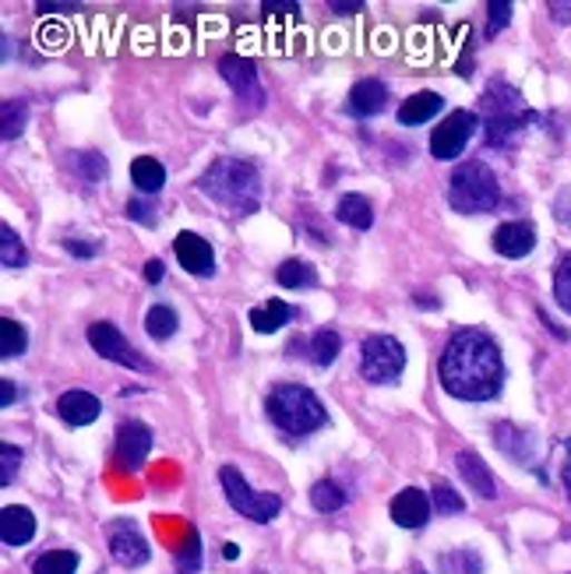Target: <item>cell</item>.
Wrapping results in <instances>:
<instances>
[{
    "label": "cell",
    "instance_id": "obj_1",
    "mask_svg": "<svg viewBox=\"0 0 571 574\" xmlns=\"http://www.w3.org/2000/svg\"><path fill=\"white\" fill-rule=\"evenodd\" d=\"M441 388L462 402H486L498 398L504 388V364L501 349L486 331L462 328L449 338L437 364Z\"/></svg>",
    "mask_w": 571,
    "mask_h": 574
},
{
    "label": "cell",
    "instance_id": "obj_2",
    "mask_svg": "<svg viewBox=\"0 0 571 574\" xmlns=\"http://www.w3.org/2000/svg\"><path fill=\"white\" fill-rule=\"evenodd\" d=\"M198 187L208 201L226 208L229 216H254L262 208V177L244 159H229V156L216 159L201 174Z\"/></svg>",
    "mask_w": 571,
    "mask_h": 574
},
{
    "label": "cell",
    "instance_id": "obj_3",
    "mask_svg": "<svg viewBox=\"0 0 571 574\" xmlns=\"http://www.w3.org/2000/svg\"><path fill=\"white\" fill-rule=\"evenodd\" d=\"M265 413L289 437H307L328 423L322 398L304 385H275L265 398Z\"/></svg>",
    "mask_w": 571,
    "mask_h": 574
},
{
    "label": "cell",
    "instance_id": "obj_4",
    "mask_svg": "<svg viewBox=\"0 0 571 574\" xmlns=\"http://www.w3.org/2000/svg\"><path fill=\"white\" fill-rule=\"evenodd\" d=\"M498 201H501V184L491 166L480 159L455 166V174L449 180V205L455 211H462V216H483V211H494Z\"/></svg>",
    "mask_w": 571,
    "mask_h": 574
},
{
    "label": "cell",
    "instance_id": "obj_5",
    "mask_svg": "<svg viewBox=\"0 0 571 574\" xmlns=\"http://www.w3.org/2000/svg\"><path fill=\"white\" fill-rule=\"evenodd\" d=\"M219 483H223V494H226L229 507H233L237 515H244V518H250V522H258V525H265V522H272L275 515H279V507H283L279 494H262V491H254V486H250L237 469H233V465H223Z\"/></svg>",
    "mask_w": 571,
    "mask_h": 574
},
{
    "label": "cell",
    "instance_id": "obj_6",
    "mask_svg": "<svg viewBox=\"0 0 571 574\" xmlns=\"http://www.w3.org/2000/svg\"><path fill=\"white\" fill-rule=\"evenodd\" d=\"M406 370V349L395 335H371L360 349V374L371 385H395Z\"/></svg>",
    "mask_w": 571,
    "mask_h": 574
},
{
    "label": "cell",
    "instance_id": "obj_7",
    "mask_svg": "<svg viewBox=\"0 0 571 574\" xmlns=\"http://www.w3.org/2000/svg\"><path fill=\"white\" fill-rule=\"evenodd\" d=\"M89 346L102 356V359H114V364H120V367H127V370H138V374H148L152 370V364H148V359L127 343L124 338V331L117 328V325H110V321H96V325H89Z\"/></svg>",
    "mask_w": 571,
    "mask_h": 574
},
{
    "label": "cell",
    "instance_id": "obj_8",
    "mask_svg": "<svg viewBox=\"0 0 571 574\" xmlns=\"http://www.w3.org/2000/svg\"><path fill=\"white\" fill-rule=\"evenodd\" d=\"M480 127V117L473 110H452L449 117H444L434 135H431V156L434 159H455L462 156V148L470 145V138L476 135Z\"/></svg>",
    "mask_w": 571,
    "mask_h": 574
},
{
    "label": "cell",
    "instance_id": "obj_9",
    "mask_svg": "<svg viewBox=\"0 0 571 574\" xmlns=\"http://www.w3.org/2000/svg\"><path fill=\"white\" fill-rule=\"evenodd\" d=\"M219 71H223V78L229 81V89L240 96V102H247L250 110H262V106H265V89H262L258 68H254V63H250L247 57H240V53H226V57L219 60Z\"/></svg>",
    "mask_w": 571,
    "mask_h": 574
},
{
    "label": "cell",
    "instance_id": "obj_10",
    "mask_svg": "<svg viewBox=\"0 0 571 574\" xmlns=\"http://www.w3.org/2000/svg\"><path fill=\"white\" fill-rule=\"evenodd\" d=\"M106 540H110V554L120 567H141V564H148V557H152V550H148L145 536L138 533V525L127 518L110 522Z\"/></svg>",
    "mask_w": 571,
    "mask_h": 574
},
{
    "label": "cell",
    "instance_id": "obj_11",
    "mask_svg": "<svg viewBox=\"0 0 571 574\" xmlns=\"http://www.w3.org/2000/svg\"><path fill=\"white\" fill-rule=\"evenodd\" d=\"M148 452H152V430L145 427V423L131 419L124 423V427L117 430V448H114V462L120 473H138Z\"/></svg>",
    "mask_w": 571,
    "mask_h": 574
},
{
    "label": "cell",
    "instance_id": "obj_12",
    "mask_svg": "<svg viewBox=\"0 0 571 574\" xmlns=\"http://www.w3.org/2000/svg\"><path fill=\"white\" fill-rule=\"evenodd\" d=\"M174 254L190 275H198V279H208V275L216 271V250H211V244L205 237H198V232H180L174 240Z\"/></svg>",
    "mask_w": 571,
    "mask_h": 574
},
{
    "label": "cell",
    "instance_id": "obj_13",
    "mask_svg": "<svg viewBox=\"0 0 571 574\" xmlns=\"http://www.w3.org/2000/svg\"><path fill=\"white\" fill-rule=\"evenodd\" d=\"M385 102H388V85L377 81V78H364V81H356L353 89H350L346 113L367 120V117H377L381 110H385Z\"/></svg>",
    "mask_w": 571,
    "mask_h": 574
},
{
    "label": "cell",
    "instance_id": "obj_14",
    "mask_svg": "<svg viewBox=\"0 0 571 574\" xmlns=\"http://www.w3.org/2000/svg\"><path fill=\"white\" fill-rule=\"evenodd\" d=\"M431 518V497L416 491V486H406L402 494H395L392 501V522L398 528H423Z\"/></svg>",
    "mask_w": 571,
    "mask_h": 574
},
{
    "label": "cell",
    "instance_id": "obj_15",
    "mask_svg": "<svg viewBox=\"0 0 571 574\" xmlns=\"http://www.w3.org/2000/svg\"><path fill=\"white\" fill-rule=\"evenodd\" d=\"M494 444L512 462L536 465V437L529 434V430H522V427H515V423H498V427H494Z\"/></svg>",
    "mask_w": 571,
    "mask_h": 574
},
{
    "label": "cell",
    "instance_id": "obj_16",
    "mask_svg": "<svg viewBox=\"0 0 571 574\" xmlns=\"http://www.w3.org/2000/svg\"><path fill=\"white\" fill-rule=\"evenodd\" d=\"M99 409H102L99 398L92 392H81V388L63 392L57 398V416L68 423V427H89V423L99 419Z\"/></svg>",
    "mask_w": 571,
    "mask_h": 574
},
{
    "label": "cell",
    "instance_id": "obj_17",
    "mask_svg": "<svg viewBox=\"0 0 571 574\" xmlns=\"http://www.w3.org/2000/svg\"><path fill=\"white\" fill-rule=\"evenodd\" d=\"M536 247V226L533 222H504L494 229V250L501 258H525Z\"/></svg>",
    "mask_w": 571,
    "mask_h": 574
},
{
    "label": "cell",
    "instance_id": "obj_18",
    "mask_svg": "<svg viewBox=\"0 0 571 574\" xmlns=\"http://www.w3.org/2000/svg\"><path fill=\"white\" fill-rule=\"evenodd\" d=\"M455 465H459L462 479L470 483L473 494H480L483 501H494V497H498V479H494V473H491V465H486L476 452H459Z\"/></svg>",
    "mask_w": 571,
    "mask_h": 574
},
{
    "label": "cell",
    "instance_id": "obj_19",
    "mask_svg": "<svg viewBox=\"0 0 571 574\" xmlns=\"http://www.w3.org/2000/svg\"><path fill=\"white\" fill-rule=\"evenodd\" d=\"M36 536V515L29 512V507H4V515H0V540H4V546H26L32 543Z\"/></svg>",
    "mask_w": 571,
    "mask_h": 574
},
{
    "label": "cell",
    "instance_id": "obj_20",
    "mask_svg": "<svg viewBox=\"0 0 571 574\" xmlns=\"http://www.w3.org/2000/svg\"><path fill=\"white\" fill-rule=\"evenodd\" d=\"M444 110V99L437 92H416L406 102L398 106V123L402 127H416V123H427Z\"/></svg>",
    "mask_w": 571,
    "mask_h": 574
},
{
    "label": "cell",
    "instance_id": "obj_21",
    "mask_svg": "<svg viewBox=\"0 0 571 574\" xmlns=\"http://www.w3.org/2000/svg\"><path fill=\"white\" fill-rule=\"evenodd\" d=\"M289 317H293L289 304H283V300H265V304H258V307L250 310L247 321H250V328L258 331V335H272V331L286 328Z\"/></svg>",
    "mask_w": 571,
    "mask_h": 574
},
{
    "label": "cell",
    "instance_id": "obj_22",
    "mask_svg": "<svg viewBox=\"0 0 571 574\" xmlns=\"http://www.w3.org/2000/svg\"><path fill=\"white\" fill-rule=\"evenodd\" d=\"M335 219L350 229H371L374 226V208L364 195H343L335 205Z\"/></svg>",
    "mask_w": 571,
    "mask_h": 574
},
{
    "label": "cell",
    "instance_id": "obj_23",
    "mask_svg": "<svg viewBox=\"0 0 571 574\" xmlns=\"http://www.w3.org/2000/svg\"><path fill=\"white\" fill-rule=\"evenodd\" d=\"M131 180L141 195H159L163 184H166V166L152 156H138L131 162Z\"/></svg>",
    "mask_w": 571,
    "mask_h": 574
},
{
    "label": "cell",
    "instance_id": "obj_24",
    "mask_svg": "<svg viewBox=\"0 0 571 574\" xmlns=\"http://www.w3.org/2000/svg\"><path fill=\"white\" fill-rule=\"evenodd\" d=\"M275 283H279L283 289H304V286H314L317 283V268L311 261H301V258H289L279 265V271H275Z\"/></svg>",
    "mask_w": 571,
    "mask_h": 574
},
{
    "label": "cell",
    "instance_id": "obj_25",
    "mask_svg": "<svg viewBox=\"0 0 571 574\" xmlns=\"http://www.w3.org/2000/svg\"><path fill=\"white\" fill-rule=\"evenodd\" d=\"M307 353H311V359L317 367H332L338 359V353H343V338H338V331L322 328V331H314V338L307 343Z\"/></svg>",
    "mask_w": 571,
    "mask_h": 574
},
{
    "label": "cell",
    "instance_id": "obj_26",
    "mask_svg": "<svg viewBox=\"0 0 571 574\" xmlns=\"http://www.w3.org/2000/svg\"><path fill=\"white\" fill-rule=\"evenodd\" d=\"M177 310L174 307H163V304H156L152 310L145 314V331H148V338H156V343H166V338H174L177 335Z\"/></svg>",
    "mask_w": 571,
    "mask_h": 574
},
{
    "label": "cell",
    "instance_id": "obj_27",
    "mask_svg": "<svg viewBox=\"0 0 571 574\" xmlns=\"http://www.w3.org/2000/svg\"><path fill=\"white\" fill-rule=\"evenodd\" d=\"M311 504H314V512L332 515V512H338V507L346 504V491L338 483H332V479H322V483L311 486Z\"/></svg>",
    "mask_w": 571,
    "mask_h": 574
},
{
    "label": "cell",
    "instance_id": "obj_28",
    "mask_svg": "<svg viewBox=\"0 0 571 574\" xmlns=\"http://www.w3.org/2000/svg\"><path fill=\"white\" fill-rule=\"evenodd\" d=\"M78 571V554L75 550H47L42 557H36L32 574H75Z\"/></svg>",
    "mask_w": 571,
    "mask_h": 574
},
{
    "label": "cell",
    "instance_id": "obj_29",
    "mask_svg": "<svg viewBox=\"0 0 571 574\" xmlns=\"http://www.w3.org/2000/svg\"><path fill=\"white\" fill-rule=\"evenodd\" d=\"M26 346H29V331H26V325H18L14 317H4V321H0V356H4V359H14V356L26 353Z\"/></svg>",
    "mask_w": 571,
    "mask_h": 574
},
{
    "label": "cell",
    "instance_id": "obj_30",
    "mask_svg": "<svg viewBox=\"0 0 571 574\" xmlns=\"http://www.w3.org/2000/svg\"><path fill=\"white\" fill-rule=\"evenodd\" d=\"M0 261H4V268H26L29 261L26 244H21V237L11 226H0Z\"/></svg>",
    "mask_w": 571,
    "mask_h": 574
},
{
    "label": "cell",
    "instance_id": "obj_31",
    "mask_svg": "<svg viewBox=\"0 0 571 574\" xmlns=\"http://www.w3.org/2000/svg\"><path fill=\"white\" fill-rule=\"evenodd\" d=\"M177 571L180 574H198L201 571V536H198V528H187V543L180 546V554H177Z\"/></svg>",
    "mask_w": 571,
    "mask_h": 574
},
{
    "label": "cell",
    "instance_id": "obj_32",
    "mask_svg": "<svg viewBox=\"0 0 571 574\" xmlns=\"http://www.w3.org/2000/svg\"><path fill=\"white\" fill-rule=\"evenodd\" d=\"M554 300L571 314V254L558 261V271H554Z\"/></svg>",
    "mask_w": 571,
    "mask_h": 574
},
{
    "label": "cell",
    "instance_id": "obj_33",
    "mask_svg": "<svg viewBox=\"0 0 571 574\" xmlns=\"http://www.w3.org/2000/svg\"><path fill=\"white\" fill-rule=\"evenodd\" d=\"M444 567H452L455 574H480L483 571V561H480L476 550L462 546V550H455L452 557H444Z\"/></svg>",
    "mask_w": 571,
    "mask_h": 574
},
{
    "label": "cell",
    "instance_id": "obj_34",
    "mask_svg": "<svg viewBox=\"0 0 571 574\" xmlns=\"http://www.w3.org/2000/svg\"><path fill=\"white\" fill-rule=\"evenodd\" d=\"M434 507L441 515H459L462 507H465V501L455 494V486H449V483H434Z\"/></svg>",
    "mask_w": 571,
    "mask_h": 574
},
{
    "label": "cell",
    "instance_id": "obj_35",
    "mask_svg": "<svg viewBox=\"0 0 571 574\" xmlns=\"http://www.w3.org/2000/svg\"><path fill=\"white\" fill-rule=\"evenodd\" d=\"M26 117H29L26 102H18V99H8V102H4V138H8V141H11L14 135L26 131Z\"/></svg>",
    "mask_w": 571,
    "mask_h": 574
},
{
    "label": "cell",
    "instance_id": "obj_36",
    "mask_svg": "<svg viewBox=\"0 0 571 574\" xmlns=\"http://www.w3.org/2000/svg\"><path fill=\"white\" fill-rule=\"evenodd\" d=\"M75 169L78 174L89 180V184H96V180H102L106 177V159L99 156V152H78L75 156Z\"/></svg>",
    "mask_w": 571,
    "mask_h": 574
},
{
    "label": "cell",
    "instance_id": "obj_37",
    "mask_svg": "<svg viewBox=\"0 0 571 574\" xmlns=\"http://www.w3.org/2000/svg\"><path fill=\"white\" fill-rule=\"evenodd\" d=\"M0 465H4V469H0V486H11L18 465H21V452L14 444H0Z\"/></svg>",
    "mask_w": 571,
    "mask_h": 574
},
{
    "label": "cell",
    "instance_id": "obj_38",
    "mask_svg": "<svg viewBox=\"0 0 571 574\" xmlns=\"http://www.w3.org/2000/svg\"><path fill=\"white\" fill-rule=\"evenodd\" d=\"M486 11H491V21H486V36L494 39L508 26V21H512V4H508V0H491V8H486Z\"/></svg>",
    "mask_w": 571,
    "mask_h": 574
},
{
    "label": "cell",
    "instance_id": "obj_39",
    "mask_svg": "<svg viewBox=\"0 0 571 574\" xmlns=\"http://www.w3.org/2000/svg\"><path fill=\"white\" fill-rule=\"evenodd\" d=\"M127 219H135L141 226H156L159 219L152 216V208H148L145 201H127Z\"/></svg>",
    "mask_w": 571,
    "mask_h": 574
},
{
    "label": "cell",
    "instance_id": "obj_40",
    "mask_svg": "<svg viewBox=\"0 0 571 574\" xmlns=\"http://www.w3.org/2000/svg\"><path fill=\"white\" fill-rule=\"evenodd\" d=\"M262 11L265 14H301V4H296V0H265Z\"/></svg>",
    "mask_w": 571,
    "mask_h": 574
},
{
    "label": "cell",
    "instance_id": "obj_41",
    "mask_svg": "<svg viewBox=\"0 0 571 574\" xmlns=\"http://www.w3.org/2000/svg\"><path fill=\"white\" fill-rule=\"evenodd\" d=\"M68 247V254H75V258H96L99 254V244H81V240H68L63 244Z\"/></svg>",
    "mask_w": 571,
    "mask_h": 574
},
{
    "label": "cell",
    "instance_id": "obj_42",
    "mask_svg": "<svg viewBox=\"0 0 571 574\" xmlns=\"http://www.w3.org/2000/svg\"><path fill=\"white\" fill-rule=\"evenodd\" d=\"M561 486L571 501V441H564V465H561Z\"/></svg>",
    "mask_w": 571,
    "mask_h": 574
},
{
    "label": "cell",
    "instance_id": "obj_43",
    "mask_svg": "<svg viewBox=\"0 0 571 574\" xmlns=\"http://www.w3.org/2000/svg\"><path fill=\"white\" fill-rule=\"evenodd\" d=\"M163 275H166V265L159 261V258H152L145 265V283H152V286H159L163 283Z\"/></svg>",
    "mask_w": 571,
    "mask_h": 574
},
{
    "label": "cell",
    "instance_id": "obj_44",
    "mask_svg": "<svg viewBox=\"0 0 571 574\" xmlns=\"http://www.w3.org/2000/svg\"><path fill=\"white\" fill-rule=\"evenodd\" d=\"M14 398H18V392H14V380H11V377H0V409H8Z\"/></svg>",
    "mask_w": 571,
    "mask_h": 574
},
{
    "label": "cell",
    "instance_id": "obj_45",
    "mask_svg": "<svg viewBox=\"0 0 571 574\" xmlns=\"http://www.w3.org/2000/svg\"><path fill=\"white\" fill-rule=\"evenodd\" d=\"M360 8H364L360 0H332L328 4V11H335V14H356Z\"/></svg>",
    "mask_w": 571,
    "mask_h": 574
},
{
    "label": "cell",
    "instance_id": "obj_46",
    "mask_svg": "<svg viewBox=\"0 0 571 574\" xmlns=\"http://www.w3.org/2000/svg\"><path fill=\"white\" fill-rule=\"evenodd\" d=\"M550 14H554V21H561V26H571V4H550Z\"/></svg>",
    "mask_w": 571,
    "mask_h": 574
},
{
    "label": "cell",
    "instance_id": "obj_47",
    "mask_svg": "<svg viewBox=\"0 0 571 574\" xmlns=\"http://www.w3.org/2000/svg\"><path fill=\"white\" fill-rule=\"evenodd\" d=\"M237 554H240L237 543H226V546H223V557H226V561H237Z\"/></svg>",
    "mask_w": 571,
    "mask_h": 574
},
{
    "label": "cell",
    "instance_id": "obj_48",
    "mask_svg": "<svg viewBox=\"0 0 571 574\" xmlns=\"http://www.w3.org/2000/svg\"><path fill=\"white\" fill-rule=\"evenodd\" d=\"M413 574H427V571H423V567H413Z\"/></svg>",
    "mask_w": 571,
    "mask_h": 574
}]
</instances>
